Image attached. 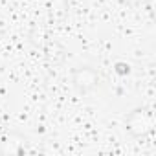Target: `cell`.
I'll list each match as a JSON object with an SVG mask.
<instances>
[{
  "label": "cell",
  "instance_id": "cell-4",
  "mask_svg": "<svg viewBox=\"0 0 156 156\" xmlns=\"http://www.w3.org/2000/svg\"><path fill=\"white\" fill-rule=\"evenodd\" d=\"M0 132H2V116H0Z\"/></svg>",
  "mask_w": 156,
  "mask_h": 156
},
{
  "label": "cell",
  "instance_id": "cell-2",
  "mask_svg": "<svg viewBox=\"0 0 156 156\" xmlns=\"http://www.w3.org/2000/svg\"><path fill=\"white\" fill-rule=\"evenodd\" d=\"M72 83L77 90L81 92H88L92 90L98 83H99V73L90 68V66H81V68H75L72 72Z\"/></svg>",
  "mask_w": 156,
  "mask_h": 156
},
{
  "label": "cell",
  "instance_id": "cell-1",
  "mask_svg": "<svg viewBox=\"0 0 156 156\" xmlns=\"http://www.w3.org/2000/svg\"><path fill=\"white\" fill-rule=\"evenodd\" d=\"M156 119L151 108H134L125 116V127L130 136L145 138L154 130Z\"/></svg>",
  "mask_w": 156,
  "mask_h": 156
},
{
  "label": "cell",
  "instance_id": "cell-3",
  "mask_svg": "<svg viewBox=\"0 0 156 156\" xmlns=\"http://www.w3.org/2000/svg\"><path fill=\"white\" fill-rule=\"evenodd\" d=\"M26 140L19 136L17 132H9L0 138V152L2 154H15V152H26Z\"/></svg>",
  "mask_w": 156,
  "mask_h": 156
}]
</instances>
